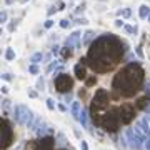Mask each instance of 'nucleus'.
<instances>
[{
  "mask_svg": "<svg viewBox=\"0 0 150 150\" xmlns=\"http://www.w3.org/2000/svg\"><path fill=\"white\" fill-rule=\"evenodd\" d=\"M0 137H2V149H7L8 144H10V127L7 125V122H2V132H0Z\"/></svg>",
  "mask_w": 150,
  "mask_h": 150,
  "instance_id": "7",
  "label": "nucleus"
},
{
  "mask_svg": "<svg viewBox=\"0 0 150 150\" xmlns=\"http://www.w3.org/2000/svg\"><path fill=\"white\" fill-rule=\"evenodd\" d=\"M28 97L35 98V97H37V92H35V90H28Z\"/></svg>",
  "mask_w": 150,
  "mask_h": 150,
  "instance_id": "37",
  "label": "nucleus"
},
{
  "mask_svg": "<svg viewBox=\"0 0 150 150\" xmlns=\"http://www.w3.org/2000/svg\"><path fill=\"white\" fill-rule=\"evenodd\" d=\"M59 110L60 112H67V105L65 103H59Z\"/></svg>",
  "mask_w": 150,
  "mask_h": 150,
  "instance_id": "33",
  "label": "nucleus"
},
{
  "mask_svg": "<svg viewBox=\"0 0 150 150\" xmlns=\"http://www.w3.org/2000/svg\"><path fill=\"white\" fill-rule=\"evenodd\" d=\"M80 35L82 33L77 32V30L72 32L69 37H67V40H65V45H67V47H72V48H79L80 47Z\"/></svg>",
  "mask_w": 150,
  "mask_h": 150,
  "instance_id": "6",
  "label": "nucleus"
},
{
  "mask_svg": "<svg viewBox=\"0 0 150 150\" xmlns=\"http://www.w3.org/2000/svg\"><path fill=\"white\" fill-rule=\"evenodd\" d=\"M12 4H15V0H5V5H12Z\"/></svg>",
  "mask_w": 150,
  "mask_h": 150,
  "instance_id": "39",
  "label": "nucleus"
},
{
  "mask_svg": "<svg viewBox=\"0 0 150 150\" xmlns=\"http://www.w3.org/2000/svg\"><path fill=\"white\" fill-rule=\"evenodd\" d=\"M57 65H59V62H57V60H55V62H52V64L47 67V74H50L52 70H55V67H57Z\"/></svg>",
  "mask_w": 150,
  "mask_h": 150,
  "instance_id": "23",
  "label": "nucleus"
},
{
  "mask_svg": "<svg viewBox=\"0 0 150 150\" xmlns=\"http://www.w3.org/2000/svg\"><path fill=\"white\" fill-rule=\"evenodd\" d=\"M149 15H150V7L149 5H140V10H139L140 18H149Z\"/></svg>",
  "mask_w": 150,
  "mask_h": 150,
  "instance_id": "13",
  "label": "nucleus"
},
{
  "mask_svg": "<svg viewBox=\"0 0 150 150\" xmlns=\"http://www.w3.org/2000/svg\"><path fill=\"white\" fill-rule=\"evenodd\" d=\"M134 115H135V112H134V108L132 107H129V105H123L122 108H120V120H122L123 123H129L132 118H134Z\"/></svg>",
  "mask_w": 150,
  "mask_h": 150,
  "instance_id": "8",
  "label": "nucleus"
},
{
  "mask_svg": "<svg viewBox=\"0 0 150 150\" xmlns=\"http://www.w3.org/2000/svg\"><path fill=\"white\" fill-rule=\"evenodd\" d=\"M45 59V57H43V54L42 52H37V54H33L32 57H30V62H32V64H40V62H42V60Z\"/></svg>",
  "mask_w": 150,
  "mask_h": 150,
  "instance_id": "14",
  "label": "nucleus"
},
{
  "mask_svg": "<svg viewBox=\"0 0 150 150\" xmlns=\"http://www.w3.org/2000/svg\"><path fill=\"white\" fill-rule=\"evenodd\" d=\"M147 20H149V22H150V15H149V18H147Z\"/></svg>",
  "mask_w": 150,
  "mask_h": 150,
  "instance_id": "40",
  "label": "nucleus"
},
{
  "mask_svg": "<svg viewBox=\"0 0 150 150\" xmlns=\"http://www.w3.org/2000/svg\"><path fill=\"white\" fill-rule=\"evenodd\" d=\"M140 82H142V70H139V67H129L115 77L113 87L122 95H132L135 90H139L137 87L140 85Z\"/></svg>",
  "mask_w": 150,
  "mask_h": 150,
  "instance_id": "1",
  "label": "nucleus"
},
{
  "mask_svg": "<svg viewBox=\"0 0 150 150\" xmlns=\"http://www.w3.org/2000/svg\"><path fill=\"white\" fill-rule=\"evenodd\" d=\"M62 150H64V149H62Z\"/></svg>",
  "mask_w": 150,
  "mask_h": 150,
  "instance_id": "41",
  "label": "nucleus"
},
{
  "mask_svg": "<svg viewBox=\"0 0 150 150\" xmlns=\"http://www.w3.org/2000/svg\"><path fill=\"white\" fill-rule=\"evenodd\" d=\"M37 90H43V88H45V80H43V77H40V79H38L37 80Z\"/></svg>",
  "mask_w": 150,
  "mask_h": 150,
  "instance_id": "19",
  "label": "nucleus"
},
{
  "mask_svg": "<svg viewBox=\"0 0 150 150\" xmlns=\"http://www.w3.org/2000/svg\"><path fill=\"white\" fill-rule=\"evenodd\" d=\"M115 27H125V22L122 20V18H117V20H115Z\"/></svg>",
  "mask_w": 150,
  "mask_h": 150,
  "instance_id": "28",
  "label": "nucleus"
},
{
  "mask_svg": "<svg viewBox=\"0 0 150 150\" xmlns=\"http://www.w3.org/2000/svg\"><path fill=\"white\" fill-rule=\"evenodd\" d=\"M55 12H57V8H55V5H52L50 8H48V17H50V15H54Z\"/></svg>",
  "mask_w": 150,
  "mask_h": 150,
  "instance_id": "32",
  "label": "nucleus"
},
{
  "mask_svg": "<svg viewBox=\"0 0 150 150\" xmlns=\"http://www.w3.org/2000/svg\"><path fill=\"white\" fill-rule=\"evenodd\" d=\"M2 79H4L5 82H10L12 80V75L10 74H2Z\"/></svg>",
  "mask_w": 150,
  "mask_h": 150,
  "instance_id": "31",
  "label": "nucleus"
},
{
  "mask_svg": "<svg viewBox=\"0 0 150 150\" xmlns=\"http://www.w3.org/2000/svg\"><path fill=\"white\" fill-rule=\"evenodd\" d=\"M0 90H2V93H8V90H10V88H8V85H2V88H0Z\"/></svg>",
  "mask_w": 150,
  "mask_h": 150,
  "instance_id": "35",
  "label": "nucleus"
},
{
  "mask_svg": "<svg viewBox=\"0 0 150 150\" xmlns=\"http://www.w3.org/2000/svg\"><path fill=\"white\" fill-rule=\"evenodd\" d=\"M54 145H55V142H54L52 137H43V139L38 142V145L35 147V150H52Z\"/></svg>",
  "mask_w": 150,
  "mask_h": 150,
  "instance_id": "9",
  "label": "nucleus"
},
{
  "mask_svg": "<svg viewBox=\"0 0 150 150\" xmlns=\"http://www.w3.org/2000/svg\"><path fill=\"white\" fill-rule=\"evenodd\" d=\"M2 105H4V108H8L10 107V100H8V98H4V100H2Z\"/></svg>",
  "mask_w": 150,
  "mask_h": 150,
  "instance_id": "30",
  "label": "nucleus"
},
{
  "mask_svg": "<svg viewBox=\"0 0 150 150\" xmlns=\"http://www.w3.org/2000/svg\"><path fill=\"white\" fill-rule=\"evenodd\" d=\"M135 132L140 135H144L145 139H150V129H149V117H144L140 118L139 122H137V125H135Z\"/></svg>",
  "mask_w": 150,
  "mask_h": 150,
  "instance_id": "5",
  "label": "nucleus"
},
{
  "mask_svg": "<svg viewBox=\"0 0 150 150\" xmlns=\"http://www.w3.org/2000/svg\"><path fill=\"white\" fill-rule=\"evenodd\" d=\"M59 52H60V47H59V45H55V47L52 48V54H54V55H59Z\"/></svg>",
  "mask_w": 150,
  "mask_h": 150,
  "instance_id": "34",
  "label": "nucleus"
},
{
  "mask_svg": "<svg viewBox=\"0 0 150 150\" xmlns=\"http://www.w3.org/2000/svg\"><path fill=\"white\" fill-rule=\"evenodd\" d=\"M30 115H32V110L25 105H15V108H13V120L18 125H27V120Z\"/></svg>",
  "mask_w": 150,
  "mask_h": 150,
  "instance_id": "2",
  "label": "nucleus"
},
{
  "mask_svg": "<svg viewBox=\"0 0 150 150\" xmlns=\"http://www.w3.org/2000/svg\"><path fill=\"white\" fill-rule=\"evenodd\" d=\"M83 10H85V7H83V5H80V7H77V10H75V13L79 15V13H80V12H83Z\"/></svg>",
  "mask_w": 150,
  "mask_h": 150,
  "instance_id": "36",
  "label": "nucleus"
},
{
  "mask_svg": "<svg viewBox=\"0 0 150 150\" xmlns=\"http://www.w3.org/2000/svg\"><path fill=\"white\" fill-rule=\"evenodd\" d=\"M55 85H57V90L59 92H70L74 82H72V79H70L69 75L62 74V75H59V77L55 79Z\"/></svg>",
  "mask_w": 150,
  "mask_h": 150,
  "instance_id": "4",
  "label": "nucleus"
},
{
  "mask_svg": "<svg viewBox=\"0 0 150 150\" xmlns=\"http://www.w3.org/2000/svg\"><path fill=\"white\" fill-rule=\"evenodd\" d=\"M5 60H8V62L15 60V52H13V48H7L5 50Z\"/></svg>",
  "mask_w": 150,
  "mask_h": 150,
  "instance_id": "16",
  "label": "nucleus"
},
{
  "mask_svg": "<svg viewBox=\"0 0 150 150\" xmlns=\"http://www.w3.org/2000/svg\"><path fill=\"white\" fill-rule=\"evenodd\" d=\"M47 107H48V110H55V102H54V98H47Z\"/></svg>",
  "mask_w": 150,
  "mask_h": 150,
  "instance_id": "21",
  "label": "nucleus"
},
{
  "mask_svg": "<svg viewBox=\"0 0 150 150\" xmlns=\"http://www.w3.org/2000/svg\"><path fill=\"white\" fill-rule=\"evenodd\" d=\"M79 122H80V125L83 127V129L90 130V129H88V115H87V112H85V110H82L80 118H79Z\"/></svg>",
  "mask_w": 150,
  "mask_h": 150,
  "instance_id": "12",
  "label": "nucleus"
},
{
  "mask_svg": "<svg viewBox=\"0 0 150 150\" xmlns=\"http://www.w3.org/2000/svg\"><path fill=\"white\" fill-rule=\"evenodd\" d=\"M54 23H55V22L52 20V18H48V20H45L43 27H45V28H52V27H54Z\"/></svg>",
  "mask_w": 150,
  "mask_h": 150,
  "instance_id": "24",
  "label": "nucleus"
},
{
  "mask_svg": "<svg viewBox=\"0 0 150 150\" xmlns=\"http://www.w3.org/2000/svg\"><path fill=\"white\" fill-rule=\"evenodd\" d=\"M7 18H8V13H7L5 10H4L2 13H0V22H2V23H5V22H7Z\"/></svg>",
  "mask_w": 150,
  "mask_h": 150,
  "instance_id": "25",
  "label": "nucleus"
},
{
  "mask_svg": "<svg viewBox=\"0 0 150 150\" xmlns=\"http://www.w3.org/2000/svg\"><path fill=\"white\" fill-rule=\"evenodd\" d=\"M102 125L107 132H117L118 125H120V117H117V115L112 113V112H108V113H105V117H103Z\"/></svg>",
  "mask_w": 150,
  "mask_h": 150,
  "instance_id": "3",
  "label": "nucleus"
},
{
  "mask_svg": "<svg viewBox=\"0 0 150 150\" xmlns=\"http://www.w3.org/2000/svg\"><path fill=\"white\" fill-rule=\"evenodd\" d=\"M118 15H122L123 18H129V17L132 15V10H130V8H123V10L118 12Z\"/></svg>",
  "mask_w": 150,
  "mask_h": 150,
  "instance_id": "18",
  "label": "nucleus"
},
{
  "mask_svg": "<svg viewBox=\"0 0 150 150\" xmlns=\"http://www.w3.org/2000/svg\"><path fill=\"white\" fill-rule=\"evenodd\" d=\"M75 75H77V79H79V80H83V79L87 77L85 67H82L80 64H79V65H75Z\"/></svg>",
  "mask_w": 150,
  "mask_h": 150,
  "instance_id": "11",
  "label": "nucleus"
},
{
  "mask_svg": "<svg viewBox=\"0 0 150 150\" xmlns=\"http://www.w3.org/2000/svg\"><path fill=\"white\" fill-rule=\"evenodd\" d=\"M80 150H88V144H87L85 140H82L80 142Z\"/></svg>",
  "mask_w": 150,
  "mask_h": 150,
  "instance_id": "29",
  "label": "nucleus"
},
{
  "mask_svg": "<svg viewBox=\"0 0 150 150\" xmlns=\"http://www.w3.org/2000/svg\"><path fill=\"white\" fill-rule=\"evenodd\" d=\"M137 54H139V57H144V52H142V48L137 47Z\"/></svg>",
  "mask_w": 150,
  "mask_h": 150,
  "instance_id": "38",
  "label": "nucleus"
},
{
  "mask_svg": "<svg viewBox=\"0 0 150 150\" xmlns=\"http://www.w3.org/2000/svg\"><path fill=\"white\" fill-rule=\"evenodd\" d=\"M64 102L65 103H72L74 102V95H72V93H67V95L64 97Z\"/></svg>",
  "mask_w": 150,
  "mask_h": 150,
  "instance_id": "22",
  "label": "nucleus"
},
{
  "mask_svg": "<svg viewBox=\"0 0 150 150\" xmlns=\"http://www.w3.org/2000/svg\"><path fill=\"white\" fill-rule=\"evenodd\" d=\"M60 27H62V28H69V27H70V22L67 20V18L60 20Z\"/></svg>",
  "mask_w": 150,
  "mask_h": 150,
  "instance_id": "26",
  "label": "nucleus"
},
{
  "mask_svg": "<svg viewBox=\"0 0 150 150\" xmlns=\"http://www.w3.org/2000/svg\"><path fill=\"white\" fill-rule=\"evenodd\" d=\"M75 23H77V25H87V23H88V20H87V18H77V22H75Z\"/></svg>",
  "mask_w": 150,
  "mask_h": 150,
  "instance_id": "27",
  "label": "nucleus"
},
{
  "mask_svg": "<svg viewBox=\"0 0 150 150\" xmlns=\"http://www.w3.org/2000/svg\"><path fill=\"white\" fill-rule=\"evenodd\" d=\"M93 37H95V32H92V30H88V32H85V37H83V43L87 45V43L90 42V40H92Z\"/></svg>",
  "mask_w": 150,
  "mask_h": 150,
  "instance_id": "17",
  "label": "nucleus"
},
{
  "mask_svg": "<svg viewBox=\"0 0 150 150\" xmlns=\"http://www.w3.org/2000/svg\"><path fill=\"white\" fill-rule=\"evenodd\" d=\"M55 144L59 145V147H64L65 144H67V139H65V135L64 134H57V137H55Z\"/></svg>",
  "mask_w": 150,
  "mask_h": 150,
  "instance_id": "15",
  "label": "nucleus"
},
{
  "mask_svg": "<svg viewBox=\"0 0 150 150\" xmlns=\"http://www.w3.org/2000/svg\"><path fill=\"white\" fill-rule=\"evenodd\" d=\"M28 72L32 75H37L38 74V65H35V64H32L30 67H28Z\"/></svg>",
  "mask_w": 150,
  "mask_h": 150,
  "instance_id": "20",
  "label": "nucleus"
},
{
  "mask_svg": "<svg viewBox=\"0 0 150 150\" xmlns=\"http://www.w3.org/2000/svg\"><path fill=\"white\" fill-rule=\"evenodd\" d=\"M70 113H72V117H74L75 120H79V118H80V113H82L80 102H77V100L72 102V105H70Z\"/></svg>",
  "mask_w": 150,
  "mask_h": 150,
  "instance_id": "10",
  "label": "nucleus"
}]
</instances>
